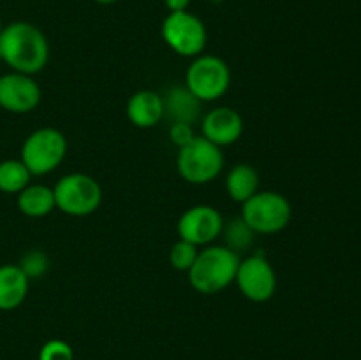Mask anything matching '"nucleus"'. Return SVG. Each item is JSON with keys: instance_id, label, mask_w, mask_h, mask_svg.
<instances>
[{"instance_id": "f03ea898", "label": "nucleus", "mask_w": 361, "mask_h": 360, "mask_svg": "<svg viewBox=\"0 0 361 360\" xmlns=\"http://www.w3.org/2000/svg\"><path fill=\"white\" fill-rule=\"evenodd\" d=\"M240 254L226 246H207L200 251L196 261L187 272L189 282L197 293L215 295L231 286L236 279Z\"/></svg>"}, {"instance_id": "0eeeda50", "label": "nucleus", "mask_w": 361, "mask_h": 360, "mask_svg": "<svg viewBox=\"0 0 361 360\" xmlns=\"http://www.w3.org/2000/svg\"><path fill=\"white\" fill-rule=\"evenodd\" d=\"M231 85V71L217 55H197L185 73V87L201 102L219 101Z\"/></svg>"}, {"instance_id": "a211bd4d", "label": "nucleus", "mask_w": 361, "mask_h": 360, "mask_svg": "<svg viewBox=\"0 0 361 360\" xmlns=\"http://www.w3.org/2000/svg\"><path fill=\"white\" fill-rule=\"evenodd\" d=\"M32 173L21 159H6L0 162V191L18 194L30 184Z\"/></svg>"}, {"instance_id": "4be33fe9", "label": "nucleus", "mask_w": 361, "mask_h": 360, "mask_svg": "<svg viewBox=\"0 0 361 360\" xmlns=\"http://www.w3.org/2000/svg\"><path fill=\"white\" fill-rule=\"evenodd\" d=\"M37 360H74L73 346L63 339H49L39 349Z\"/></svg>"}, {"instance_id": "6ab92c4d", "label": "nucleus", "mask_w": 361, "mask_h": 360, "mask_svg": "<svg viewBox=\"0 0 361 360\" xmlns=\"http://www.w3.org/2000/svg\"><path fill=\"white\" fill-rule=\"evenodd\" d=\"M221 235L224 236V246L228 249L235 251L236 254H240L252 247L256 233L249 228V224L242 217H233L228 222L224 221V228H222Z\"/></svg>"}, {"instance_id": "f3484780", "label": "nucleus", "mask_w": 361, "mask_h": 360, "mask_svg": "<svg viewBox=\"0 0 361 360\" xmlns=\"http://www.w3.org/2000/svg\"><path fill=\"white\" fill-rule=\"evenodd\" d=\"M226 191L233 201L245 203L259 191V173L247 162L233 166L226 175Z\"/></svg>"}, {"instance_id": "bb28decb", "label": "nucleus", "mask_w": 361, "mask_h": 360, "mask_svg": "<svg viewBox=\"0 0 361 360\" xmlns=\"http://www.w3.org/2000/svg\"><path fill=\"white\" fill-rule=\"evenodd\" d=\"M2 64H4V62H2V55H0V66H2Z\"/></svg>"}, {"instance_id": "f8f14e48", "label": "nucleus", "mask_w": 361, "mask_h": 360, "mask_svg": "<svg viewBox=\"0 0 361 360\" xmlns=\"http://www.w3.org/2000/svg\"><path fill=\"white\" fill-rule=\"evenodd\" d=\"M243 134V119L229 106H217L210 109L201 120V136L217 147H229Z\"/></svg>"}, {"instance_id": "2eb2a0df", "label": "nucleus", "mask_w": 361, "mask_h": 360, "mask_svg": "<svg viewBox=\"0 0 361 360\" xmlns=\"http://www.w3.org/2000/svg\"><path fill=\"white\" fill-rule=\"evenodd\" d=\"M18 210L32 219L46 217L56 208L53 187L44 184H28L23 191L18 193Z\"/></svg>"}, {"instance_id": "20e7f679", "label": "nucleus", "mask_w": 361, "mask_h": 360, "mask_svg": "<svg viewBox=\"0 0 361 360\" xmlns=\"http://www.w3.org/2000/svg\"><path fill=\"white\" fill-rule=\"evenodd\" d=\"M224 168V154L221 147L208 141L207 138L196 136L185 147L178 148L176 169L187 184L204 186L221 175Z\"/></svg>"}, {"instance_id": "aec40b11", "label": "nucleus", "mask_w": 361, "mask_h": 360, "mask_svg": "<svg viewBox=\"0 0 361 360\" xmlns=\"http://www.w3.org/2000/svg\"><path fill=\"white\" fill-rule=\"evenodd\" d=\"M197 254H200V247L187 242V240L178 239L171 246V251H169V263L175 270L189 272L194 261H196Z\"/></svg>"}, {"instance_id": "39448f33", "label": "nucleus", "mask_w": 361, "mask_h": 360, "mask_svg": "<svg viewBox=\"0 0 361 360\" xmlns=\"http://www.w3.org/2000/svg\"><path fill=\"white\" fill-rule=\"evenodd\" d=\"M67 155V138L55 127H41L27 136L21 145L20 159L32 176L55 172Z\"/></svg>"}, {"instance_id": "393cba45", "label": "nucleus", "mask_w": 361, "mask_h": 360, "mask_svg": "<svg viewBox=\"0 0 361 360\" xmlns=\"http://www.w3.org/2000/svg\"><path fill=\"white\" fill-rule=\"evenodd\" d=\"M94 2L101 4V6H111V4H116L118 0H94Z\"/></svg>"}, {"instance_id": "412c9836", "label": "nucleus", "mask_w": 361, "mask_h": 360, "mask_svg": "<svg viewBox=\"0 0 361 360\" xmlns=\"http://www.w3.org/2000/svg\"><path fill=\"white\" fill-rule=\"evenodd\" d=\"M18 267L23 270V274L28 279H39L48 272L49 268V258L44 251L41 249H30L20 258L18 261Z\"/></svg>"}, {"instance_id": "a878e982", "label": "nucleus", "mask_w": 361, "mask_h": 360, "mask_svg": "<svg viewBox=\"0 0 361 360\" xmlns=\"http://www.w3.org/2000/svg\"><path fill=\"white\" fill-rule=\"evenodd\" d=\"M2 28H4V23H2V18H0V32H2Z\"/></svg>"}, {"instance_id": "423d86ee", "label": "nucleus", "mask_w": 361, "mask_h": 360, "mask_svg": "<svg viewBox=\"0 0 361 360\" xmlns=\"http://www.w3.org/2000/svg\"><path fill=\"white\" fill-rule=\"evenodd\" d=\"M55 205L62 214L71 217H85L101 207V184L87 173H69L63 175L53 187Z\"/></svg>"}, {"instance_id": "b1692460", "label": "nucleus", "mask_w": 361, "mask_h": 360, "mask_svg": "<svg viewBox=\"0 0 361 360\" xmlns=\"http://www.w3.org/2000/svg\"><path fill=\"white\" fill-rule=\"evenodd\" d=\"M164 6L168 7L169 13H178V11L189 9L190 0H164Z\"/></svg>"}, {"instance_id": "1a4fd4ad", "label": "nucleus", "mask_w": 361, "mask_h": 360, "mask_svg": "<svg viewBox=\"0 0 361 360\" xmlns=\"http://www.w3.org/2000/svg\"><path fill=\"white\" fill-rule=\"evenodd\" d=\"M235 282L247 300L256 304L268 302L277 289V274L264 253H252L240 260Z\"/></svg>"}, {"instance_id": "5701e85b", "label": "nucleus", "mask_w": 361, "mask_h": 360, "mask_svg": "<svg viewBox=\"0 0 361 360\" xmlns=\"http://www.w3.org/2000/svg\"><path fill=\"white\" fill-rule=\"evenodd\" d=\"M196 138V133L192 129V124L185 122H173L171 127H169V140H171L173 145H176L178 148L185 147L187 143Z\"/></svg>"}, {"instance_id": "6e6552de", "label": "nucleus", "mask_w": 361, "mask_h": 360, "mask_svg": "<svg viewBox=\"0 0 361 360\" xmlns=\"http://www.w3.org/2000/svg\"><path fill=\"white\" fill-rule=\"evenodd\" d=\"M161 35L166 44L180 56L194 59L208 44V30L203 20L187 11L169 13L161 25Z\"/></svg>"}, {"instance_id": "ddd939ff", "label": "nucleus", "mask_w": 361, "mask_h": 360, "mask_svg": "<svg viewBox=\"0 0 361 360\" xmlns=\"http://www.w3.org/2000/svg\"><path fill=\"white\" fill-rule=\"evenodd\" d=\"M166 116L164 97L154 90H137L127 102V119L140 129H150Z\"/></svg>"}, {"instance_id": "7ed1b4c3", "label": "nucleus", "mask_w": 361, "mask_h": 360, "mask_svg": "<svg viewBox=\"0 0 361 360\" xmlns=\"http://www.w3.org/2000/svg\"><path fill=\"white\" fill-rule=\"evenodd\" d=\"M240 217L256 235H274L288 228L293 217V207L288 198L277 191H257L242 203Z\"/></svg>"}, {"instance_id": "dca6fc26", "label": "nucleus", "mask_w": 361, "mask_h": 360, "mask_svg": "<svg viewBox=\"0 0 361 360\" xmlns=\"http://www.w3.org/2000/svg\"><path fill=\"white\" fill-rule=\"evenodd\" d=\"M201 104L203 102L185 85L183 87H173L164 97L166 116H169L173 122L194 124L201 116Z\"/></svg>"}, {"instance_id": "9d476101", "label": "nucleus", "mask_w": 361, "mask_h": 360, "mask_svg": "<svg viewBox=\"0 0 361 360\" xmlns=\"http://www.w3.org/2000/svg\"><path fill=\"white\" fill-rule=\"evenodd\" d=\"M224 228V217L212 205H194L187 208L178 219L180 239L194 244L197 247H207L221 236Z\"/></svg>"}, {"instance_id": "f257e3e1", "label": "nucleus", "mask_w": 361, "mask_h": 360, "mask_svg": "<svg viewBox=\"0 0 361 360\" xmlns=\"http://www.w3.org/2000/svg\"><path fill=\"white\" fill-rule=\"evenodd\" d=\"M0 55L11 71L23 74L41 73L49 60L44 32L28 21H13L0 32Z\"/></svg>"}, {"instance_id": "9b49d317", "label": "nucleus", "mask_w": 361, "mask_h": 360, "mask_svg": "<svg viewBox=\"0 0 361 360\" xmlns=\"http://www.w3.org/2000/svg\"><path fill=\"white\" fill-rule=\"evenodd\" d=\"M42 99L34 76L11 71L0 76V108L16 115L34 112Z\"/></svg>"}, {"instance_id": "4468645a", "label": "nucleus", "mask_w": 361, "mask_h": 360, "mask_svg": "<svg viewBox=\"0 0 361 360\" xmlns=\"http://www.w3.org/2000/svg\"><path fill=\"white\" fill-rule=\"evenodd\" d=\"M30 288V279L16 265H0V311L9 313L25 302Z\"/></svg>"}]
</instances>
